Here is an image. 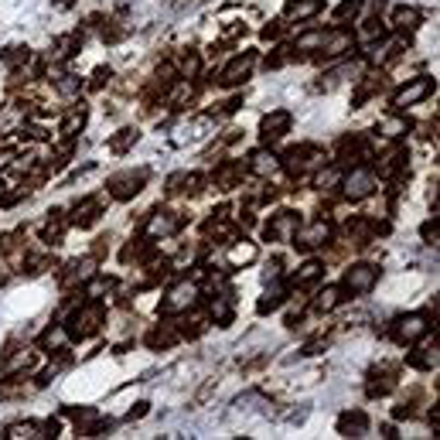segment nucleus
<instances>
[{"mask_svg": "<svg viewBox=\"0 0 440 440\" xmlns=\"http://www.w3.org/2000/svg\"><path fill=\"white\" fill-rule=\"evenodd\" d=\"M99 311L96 307H86V311H76L72 314V321H69V335H76V338H89L96 328H99Z\"/></svg>", "mask_w": 440, "mask_h": 440, "instance_id": "1", "label": "nucleus"}, {"mask_svg": "<svg viewBox=\"0 0 440 440\" xmlns=\"http://www.w3.org/2000/svg\"><path fill=\"white\" fill-rule=\"evenodd\" d=\"M195 297H198V287L184 280V283L171 287V294H168V300H164V311H188V307L195 304Z\"/></svg>", "mask_w": 440, "mask_h": 440, "instance_id": "2", "label": "nucleus"}, {"mask_svg": "<svg viewBox=\"0 0 440 440\" xmlns=\"http://www.w3.org/2000/svg\"><path fill=\"white\" fill-rule=\"evenodd\" d=\"M430 92V79H413L410 86H403L396 92V99H393V106L396 109H406V106H413V102H420L424 96Z\"/></svg>", "mask_w": 440, "mask_h": 440, "instance_id": "3", "label": "nucleus"}, {"mask_svg": "<svg viewBox=\"0 0 440 440\" xmlns=\"http://www.w3.org/2000/svg\"><path fill=\"white\" fill-rule=\"evenodd\" d=\"M372 283H375V266H352L349 273H345V287L352 290V294H365V290H372Z\"/></svg>", "mask_w": 440, "mask_h": 440, "instance_id": "4", "label": "nucleus"}, {"mask_svg": "<svg viewBox=\"0 0 440 440\" xmlns=\"http://www.w3.org/2000/svg\"><path fill=\"white\" fill-rule=\"evenodd\" d=\"M372 188H375V175H372L368 168H355L352 175L345 177V191H349L352 198H365Z\"/></svg>", "mask_w": 440, "mask_h": 440, "instance_id": "5", "label": "nucleus"}, {"mask_svg": "<svg viewBox=\"0 0 440 440\" xmlns=\"http://www.w3.org/2000/svg\"><path fill=\"white\" fill-rule=\"evenodd\" d=\"M109 188H113V195L116 198H133L140 188H144V171H126V175H116L113 181H109Z\"/></svg>", "mask_w": 440, "mask_h": 440, "instance_id": "6", "label": "nucleus"}, {"mask_svg": "<svg viewBox=\"0 0 440 440\" xmlns=\"http://www.w3.org/2000/svg\"><path fill=\"white\" fill-rule=\"evenodd\" d=\"M424 331H427V318H424V314H410V318H403V321H399L396 338H399V342H417Z\"/></svg>", "mask_w": 440, "mask_h": 440, "instance_id": "7", "label": "nucleus"}, {"mask_svg": "<svg viewBox=\"0 0 440 440\" xmlns=\"http://www.w3.org/2000/svg\"><path fill=\"white\" fill-rule=\"evenodd\" d=\"M287 126H290V113H287V109L270 113L263 120V140H280V137L287 133Z\"/></svg>", "mask_w": 440, "mask_h": 440, "instance_id": "8", "label": "nucleus"}, {"mask_svg": "<svg viewBox=\"0 0 440 440\" xmlns=\"http://www.w3.org/2000/svg\"><path fill=\"white\" fill-rule=\"evenodd\" d=\"M250 69H253V55H243V58H236L226 72H222V86H236V82H243L246 76H250Z\"/></svg>", "mask_w": 440, "mask_h": 440, "instance_id": "9", "label": "nucleus"}, {"mask_svg": "<svg viewBox=\"0 0 440 440\" xmlns=\"http://www.w3.org/2000/svg\"><path fill=\"white\" fill-rule=\"evenodd\" d=\"M177 226H181L177 215H171V212H157V215L147 222V232H151V236H171V232H177Z\"/></svg>", "mask_w": 440, "mask_h": 440, "instance_id": "10", "label": "nucleus"}, {"mask_svg": "<svg viewBox=\"0 0 440 440\" xmlns=\"http://www.w3.org/2000/svg\"><path fill=\"white\" fill-rule=\"evenodd\" d=\"M331 236V229H328V222H311L307 229H304V236L297 239L300 246H321L324 239Z\"/></svg>", "mask_w": 440, "mask_h": 440, "instance_id": "11", "label": "nucleus"}, {"mask_svg": "<svg viewBox=\"0 0 440 440\" xmlns=\"http://www.w3.org/2000/svg\"><path fill=\"white\" fill-rule=\"evenodd\" d=\"M321 3H324V0H294V3L287 7V17H290V21H304V17H314V14L321 10Z\"/></svg>", "mask_w": 440, "mask_h": 440, "instance_id": "12", "label": "nucleus"}, {"mask_svg": "<svg viewBox=\"0 0 440 440\" xmlns=\"http://www.w3.org/2000/svg\"><path fill=\"white\" fill-rule=\"evenodd\" d=\"M294 232H297V215H290V212H283V215L270 226V236H280L283 243H287Z\"/></svg>", "mask_w": 440, "mask_h": 440, "instance_id": "13", "label": "nucleus"}, {"mask_svg": "<svg viewBox=\"0 0 440 440\" xmlns=\"http://www.w3.org/2000/svg\"><path fill=\"white\" fill-rule=\"evenodd\" d=\"M253 260H256V246L253 243H239V246L229 250V263L243 266V263H253Z\"/></svg>", "mask_w": 440, "mask_h": 440, "instance_id": "14", "label": "nucleus"}, {"mask_svg": "<svg viewBox=\"0 0 440 440\" xmlns=\"http://www.w3.org/2000/svg\"><path fill=\"white\" fill-rule=\"evenodd\" d=\"M365 427H368V424H365L362 413H345V417H342V434H349V437H362Z\"/></svg>", "mask_w": 440, "mask_h": 440, "instance_id": "15", "label": "nucleus"}, {"mask_svg": "<svg viewBox=\"0 0 440 440\" xmlns=\"http://www.w3.org/2000/svg\"><path fill=\"white\" fill-rule=\"evenodd\" d=\"M321 48H328V55H345L352 48V34H331V38H324Z\"/></svg>", "mask_w": 440, "mask_h": 440, "instance_id": "16", "label": "nucleus"}, {"mask_svg": "<svg viewBox=\"0 0 440 440\" xmlns=\"http://www.w3.org/2000/svg\"><path fill=\"white\" fill-rule=\"evenodd\" d=\"M96 212H99V198H89V201H82V205L76 208V222H79V226L96 222Z\"/></svg>", "mask_w": 440, "mask_h": 440, "instance_id": "17", "label": "nucleus"}, {"mask_svg": "<svg viewBox=\"0 0 440 440\" xmlns=\"http://www.w3.org/2000/svg\"><path fill=\"white\" fill-rule=\"evenodd\" d=\"M280 300H283V287H280V283H273V287L263 294V300H260V314L273 311V307H280Z\"/></svg>", "mask_w": 440, "mask_h": 440, "instance_id": "18", "label": "nucleus"}, {"mask_svg": "<svg viewBox=\"0 0 440 440\" xmlns=\"http://www.w3.org/2000/svg\"><path fill=\"white\" fill-rule=\"evenodd\" d=\"M253 171H256V175H273V171H276V157L260 151V154L253 157Z\"/></svg>", "mask_w": 440, "mask_h": 440, "instance_id": "19", "label": "nucleus"}, {"mask_svg": "<svg viewBox=\"0 0 440 440\" xmlns=\"http://www.w3.org/2000/svg\"><path fill=\"white\" fill-rule=\"evenodd\" d=\"M314 304H318V311H331V307L338 304V287H324V290L318 294Z\"/></svg>", "mask_w": 440, "mask_h": 440, "instance_id": "20", "label": "nucleus"}, {"mask_svg": "<svg viewBox=\"0 0 440 440\" xmlns=\"http://www.w3.org/2000/svg\"><path fill=\"white\" fill-rule=\"evenodd\" d=\"M417 21H420V17H417L413 7H399V10H396V28L406 31V28H417Z\"/></svg>", "mask_w": 440, "mask_h": 440, "instance_id": "21", "label": "nucleus"}, {"mask_svg": "<svg viewBox=\"0 0 440 440\" xmlns=\"http://www.w3.org/2000/svg\"><path fill=\"white\" fill-rule=\"evenodd\" d=\"M133 140H137V130H120V137H113L109 147H113V151H126Z\"/></svg>", "mask_w": 440, "mask_h": 440, "instance_id": "22", "label": "nucleus"}, {"mask_svg": "<svg viewBox=\"0 0 440 440\" xmlns=\"http://www.w3.org/2000/svg\"><path fill=\"white\" fill-rule=\"evenodd\" d=\"M324 38H328L324 31H314V34H304V38L297 41V48H304V52H307V48H318V45H324Z\"/></svg>", "mask_w": 440, "mask_h": 440, "instance_id": "23", "label": "nucleus"}, {"mask_svg": "<svg viewBox=\"0 0 440 440\" xmlns=\"http://www.w3.org/2000/svg\"><path fill=\"white\" fill-rule=\"evenodd\" d=\"M413 365H420V368H430V365H437V349H424L420 355H413Z\"/></svg>", "mask_w": 440, "mask_h": 440, "instance_id": "24", "label": "nucleus"}, {"mask_svg": "<svg viewBox=\"0 0 440 440\" xmlns=\"http://www.w3.org/2000/svg\"><path fill=\"white\" fill-rule=\"evenodd\" d=\"M318 273H321V266L318 263H304L300 266V273H297V283H311V280H318Z\"/></svg>", "mask_w": 440, "mask_h": 440, "instance_id": "25", "label": "nucleus"}, {"mask_svg": "<svg viewBox=\"0 0 440 440\" xmlns=\"http://www.w3.org/2000/svg\"><path fill=\"white\" fill-rule=\"evenodd\" d=\"M82 123H86V113L79 109V113H72V116L65 120V126H62V130H65V133H76V130H82Z\"/></svg>", "mask_w": 440, "mask_h": 440, "instance_id": "26", "label": "nucleus"}, {"mask_svg": "<svg viewBox=\"0 0 440 440\" xmlns=\"http://www.w3.org/2000/svg\"><path fill=\"white\" fill-rule=\"evenodd\" d=\"M358 7H362V0H345V3L338 7V21H345V17H355V14H358Z\"/></svg>", "mask_w": 440, "mask_h": 440, "instance_id": "27", "label": "nucleus"}, {"mask_svg": "<svg viewBox=\"0 0 440 440\" xmlns=\"http://www.w3.org/2000/svg\"><path fill=\"white\" fill-rule=\"evenodd\" d=\"M338 171H321V175H318V184H321V188H324V184H335V181H338Z\"/></svg>", "mask_w": 440, "mask_h": 440, "instance_id": "28", "label": "nucleus"}, {"mask_svg": "<svg viewBox=\"0 0 440 440\" xmlns=\"http://www.w3.org/2000/svg\"><path fill=\"white\" fill-rule=\"evenodd\" d=\"M424 236H427V239H437V222H427V226H424Z\"/></svg>", "mask_w": 440, "mask_h": 440, "instance_id": "29", "label": "nucleus"}]
</instances>
